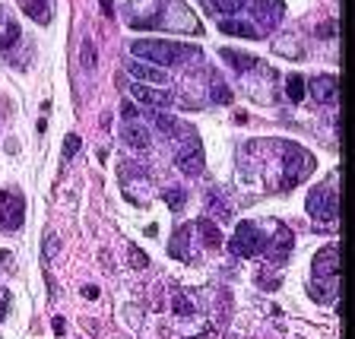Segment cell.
<instances>
[{
	"label": "cell",
	"mask_w": 355,
	"mask_h": 339,
	"mask_svg": "<svg viewBox=\"0 0 355 339\" xmlns=\"http://www.w3.org/2000/svg\"><path fill=\"white\" fill-rule=\"evenodd\" d=\"M149 3L146 16L130 19L133 29H171V32H200V19L187 10L184 0H143Z\"/></svg>",
	"instance_id": "6da1fadb"
},
{
	"label": "cell",
	"mask_w": 355,
	"mask_h": 339,
	"mask_svg": "<svg viewBox=\"0 0 355 339\" xmlns=\"http://www.w3.org/2000/svg\"><path fill=\"white\" fill-rule=\"evenodd\" d=\"M336 288H340V244H327L311 263L308 295L318 304H330L336 302Z\"/></svg>",
	"instance_id": "7a4b0ae2"
},
{
	"label": "cell",
	"mask_w": 355,
	"mask_h": 339,
	"mask_svg": "<svg viewBox=\"0 0 355 339\" xmlns=\"http://www.w3.org/2000/svg\"><path fill=\"white\" fill-rule=\"evenodd\" d=\"M336 181H340V171L333 175V181H324L314 191L308 193V216L314 222H336V209H340V191H336Z\"/></svg>",
	"instance_id": "3957f363"
},
{
	"label": "cell",
	"mask_w": 355,
	"mask_h": 339,
	"mask_svg": "<svg viewBox=\"0 0 355 339\" xmlns=\"http://www.w3.org/2000/svg\"><path fill=\"white\" fill-rule=\"evenodd\" d=\"M266 232H270V219L266 222H241L235 232V238L229 241V251L235 254V257H257V254H263L266 247Z\"/></svg>",
	"instance_id": "277c9868"
},
{
	"label": "cell",
	"mask_w": 355,
	"mask_h": 339,
	"mask_svg": "<svg viewBox=\"0 0 355 339\" xmlns=\"http://www.w3.org/2000/svg\"><path fill=\"white\" fill-rule=\"evenodd\" d=\"M130 51L137 54V58L155 60V64H162V67L178 64V58H200L197 48H191V44H175V42H133Z\"/></svg>",
	"instance_id": "5b68a950"
},
{
	"label": "cell",
	"mask_w": 355,
	"mask_h": 339,
	"mask_svg": "<svg viewBox=\"0 0 355 339\" xmlns=\"http://www.w3.org/2000/svg\"><path fill=\"white\" fill-rule=\"evenodd\" d=\"M178 143V153H175V165L184 175H200L203 171V146L197 140V130L193 127H184V137H171Z\"/></svg>",
	"instance_id": "8992f818"
},
{
	"label": "cell",
	"mask_w": 355,
	"mask_h": 339,
	"mask_svg": "<svg viewBox=\"0 0 355 339\" xmlns=\"http://www.w3.org/2000/svg\"><path fill=\"white\" fill-rule=\"evenodd\" d=\"M292 244H295V238H292L286 222L270 219V238H266V247H263L266 260L273 266H282L288 260V254H292Z\"/></svg>",
	"instance_id": "52a82bcc"
},
{
	"label": "cell",
	"mask_w": 355,
	"mask_h": 339,
	"mask_svg": "<svg viewBox=\"0 0 355 339\" xmlns=\"http://www.w3.org/2000/svg\"><path fill=\"white\" fill-rule=\"evenodd\" d=\"M26 222V197L19 191H0V229L16 232Z\"/></svg>",
	"instance_id": "ba28073f"
},
{
	"label": "cell",
	"mask_w": 355,
	"mask_h": 339,
	"mask_svg": "<svg viewBox=\"0 0 355 339\" xmlns=\"http://www.w3.org/2000/svg\"><path fill=\"white\" fill-rule=\"evenodd\" d=\"M251 16L257 19L260 29L273 32L276 26L282 22V16H286V7H282V0H254V3H251Z\"/></svg>",
	"instance_id": "9c48e42d"
},
{
	"label": "cell",
	"mask_w": 355,
	"mask_h": 339,
	"mask_svg": "<svg viewBox=\"0 0 355 339\" xmlns=\"http://www.w3.org/2000/svg\"><path fill=\"white\" fill-rule=\"evenodd\" d=\"M22 32H19V22L13 19L7 7H0V54H7L13 44H19Z\"/></svg>",
	"instance_id": "30bf717a"
},
{
	"label": "cell",
	"mask_w": 355,
	"mask_h": 339,
	"mask_svg": "<svg viewBox=\"0 0 355 339\" xmlns=\"http://www.w3.org/2000/svg\"><path fill=\"white\" fill-rule=\"evenodd\" d=\"M133 96L140 98V102L153 105V108H168L171 105V92H165V89H149L146 82H133Z\"/></svg>",
	"instance_id": "8fae6325"
},
{
	"label": "cell",
	"mask_w": 355,
	"mask_h": 339,
	"mask_svg": "<svg viewBox=\"0 0 355 339\" xmlns=\"http://www.w3.org/2000/svg\"><path fill=\"white\" fill-rule=\"evenodd\" d=\"M308 92L318 98L320 105H333L336 102V80H333V76H314Z\"/></svg>",
	"instance_id": "7c38bea8"
},
{
	"label": "cell",
	"mask_w": 355,
	"mask_h": 339,
	"mask_svg": "<svg viewBox=\"0 0 355 339\" xmlns=\"http://www.w3.org/2000/svg\"><path fill=\"white\" fill-rule=\"evenodd\" d=\"M168 254L178 257V260H184V263L193 260V254H191V225H181V229L175 232V241H171Z\"/></svg>",
	"instance_id": "4fadbf2b"
},
{
	"label": "cell",
	"mask_w": 355,
	"mask_h": 339,
	"mask_svg": "<svg viewBox=\"0 0 355 339\" xmlns=\"http://www.w3.org/2000/svg\"><path fill=\"white\" fill-rule=\"evenodd\" d=\"M124 143H127V146H133V149L149 146V130L137 118H127L124 121Z\"/></svg>",
	"instance_id": "5bb4252c"
},
{
	"label": "cell",
	"mask_w": 355,
	"mask_h": 339,
	"mask_svg": "<svg viewBox=\"0 0 355 339\" xmlns=\"http://www.w3.org/2000/svg\"><path fill=\"white\" fill-rule=\"evenodd\" d=\"M127 70H130L137 80H143V82H159V86H165V82H168V76H165L159 67H153V64H140V60H130V64H127Z\"/></svg>",
	"instance_id": "9a60e30c"
},
{
	"label": "cell",
	"mask_w": 355,
	"mask_h": 339,
	"mask_svg": "<svg viewBox=\"0 0 355 339\" xmlns=\"http://www.w3.org/2000/svg\"><path fill=\"white\" fill-rule=\"evenodd\" d=\"M19 7L38 22V26H48L51 22V0H19Z\"/></svg>",
	"instance_id": "2e32d148"
},
{
	"label": "cell",
	"mask_w": 355,
	"mask_h": 339,
	"mask_svg": "<svg viewBox=\"0 0 355 339\" xmlns=\"http://www.w3.org/2000/svg\"><path fill=\"white\" fill-rule=\"evenodd\" d=\"M225 35H238V38H260L257 26H248V22H238V19H222L219 26Z\"/></svg>",
	"instance_id": "e0dca14e"
},
{
	"label": "cell",
	"mask_w": 355,
	"mask_h": 339,
	"mask_svg": "<svg viewBox=\"0 0 355 339\" xmlns=\"http://www.w3.org/2000/svg\"><path fill=\"white\" fill-rule=\"evenodd\" d=\"M222 58L229 60L238 73H248V70H254V67H257V58H251V54H241V51H229V48L222 51Z\"/></svg>",
	"instance_id": "ac0fdd59"
},
{
	"label": "cell",
	"mask_w": 355,
	"mask_h": 339,
	"mask_svg": "<svg viewBox=\"0 0 355 339\" xmlns=\"http://www.w3.org/2000/svg\"><path fill=\"white\" fill-rule=\"evenodd\" d=\"M193 225H197V232L203 235V244H207V247H219V244H222L219 229H216V225H213L209 219H197Z\"/></svg>",
	"instance_id": "d6986e66"
},
{
	"label": "cell",
	"mask_w": 355,
	"mask_h": 339,
	"mask_svg": "<svg viewBox=\"0 0 355 339\" xmlns=\"http://www.w3.org/2000/svg\"><path fill=\"white\" fill-rule=\"evenodd\" d=\"M304 92H308V86H304L302 76H298V73L286 76V96H288V102H302Z\"/></svg>",
	"instance_id": "ffe728a7"
},
{
	"label": "cell",
	"mask_w": 355,
	"mask_h": 339,
	"mask_svg": "<svg viewBox=\"0 0 355 339\" xmlns=\"http://www.w3.org/2000/svg\"><path fill=\"white\" fill-rule=\"evenodd\" d=\"M209 98H213L216 105H229L232 102V89L222 80H213V86H209Z\"/></svg>",
	"instance_id": "44dd1931"
},
{
	"label": "cell",
	"mask_w": 355,
	"mask_h": 339,
	"mask_svg": "<svg viewBox=\"0 0 355 339\" xmlns=\"http://www.w3.org/2000/svg\"><path fill=\"white\" fill-rule=\"evenodd\" d=\"M175 314H181V318H193V314H197V311H193V304L187 302L184 292H178V295H175Z\"/></svg>",
	"instance_id": "7402d4cb"
},
{
	"label": "cell",
	"mask_w": 355,
	"mask_h": 339,
	"mask_svg": "<svg viewBox=\"0 0 355 339\" xmlns=\"http://www.w3.org/2000/svg\"><path fill=\"white\" fill-rule=\"evenodd\" d=\"M244 3H248V0H213V7L219 10V13H238V10L244 7Z\"/></svg>",
	"instance_id": "603a6c76"
},
{
	"label": "cell",
	"mask_w": 355,
	"mask_h": 339,
	"mask_svg": "<svg viewBox=\"0 0 355 339\" xmlns=\"http://www.w3.org/2000/svg\"><path fill=\"white\" fill-rule=\"evenodd\" d=\"M273 48L279 54H286V58H302V48H298V44H292V42H282V38H276Z\"/></svg>",
	"instance_id": "cb8c5ba5"
},
{
	"label": "cell",
	"mask_w": 355,
	"mask_h": 339,
	"mask_svg": "<svg viewBox=\"0 0 355 339\" xmlns=\"http://www.w3.org/2000/svg\"><path fill=\"white\" fill-rule=\"evenodd\" d=\"M83 67H86V70H92V67H96V48H92V38H86V42H83Z\"/></svg>",
	"instance_id": "d4e9b609"
},
{
	"label": "cell",
	"mask_w": 355,
	"mask_h": 339,
	"mask_svg": "<svg viewBox=\"0 0 355 339\" xmlns=\"http://www.w3.org/2000/svg\"><path fill=\"white\" fill-rule=\"evenodd\" d=\"M184 191H165V203H168V207L171 209H181V207H184Z\"/></svg>",
	"instance_id": "484cf974"
},
{
	"label": "cell",
	"mask_w": 355,
	"mask_h": 339,
	"mask_svg": "<svg viewBox=\"0 0 355 339\" xmlns=\"http://www.w3.org/2000/svg\"><path fill=\"white\" fill-rule=\"evenodd\" d=\"M10 314V292L3 286H0V320Z\"/></svg>",
	"instance_id": "4316f807"
},
{
	"label": "cell",
	"mask_w": 355,
	"mask_h": 339,
	"mask_svg": "<svg viewBox=\"0 0 355 339\" xmlns=\"http://www.w3.org/2000/svg\"><path fill=\"white\" fill-rule=\"evenodd\" d=\"M130 260H133V266H137V270H143V266L149 263V260H146V254H143L140 247H130Z\"/></svg>",
	"instance_id": "83f0119b"
},
{
	"label": "cell",
	"mask_w": 355,
	"mask_h": 339,
	"mask_svg": "<svg viewBox=\"0 0 355 339\" xmlns=\"http://www.w3.org/2000/svg\"><path fill=\"white\" fill-rule=\"evenodd\" d=\"M121 118H140V111H137V105H133V102H124V105H121Z\"/></svg>",
	"instance_id": "f1b7e54d"
},
{
	"label": "cell",
	"mask_w": 355,
	"mask_h": 339,
	"mask_svg": "<svg viewBox=\"0 0 355 339\" xmlns=\"http://www.w3.org/2000/svg\"><path fill=\"white\" fill-rule=\"evenodd\" d=\"M76 149H80V137H67V146H64V155H67V159H70Z\"/></svg>",
	"instance_id": "f546056e"
},
{
	"label": "cell",
	"mask_w": 355,
	"mask_h": 339,
	"mask_svg": "<svg viewBox=\"0 0 355 339\" xmlns=\"http://www.w3.org/2000/svg\"><path fill=\"white\" fill-rule=\"evenodd\" d=\"M83 295H86V298H98V292H96V286H86V288H83Z\"/></svg>",
	"instance_id": "4dcf8cb0"
},
{
	"label": "cell",
	"mask_w": 355,
	"mask_h": 339,
	"mask_svg": "<svg viewBox=\"0 0 355 339\" xmlns=\"http://www.w3.org/2000/svg\"><path fill=\"white\" fill-rule=\"evenodd\" d=\"M98 3H102V13H105V16L114 13V10H111V0H98Z\"/></svg>",
	"instance_id": "1f68e13d"
}]
</instances>
